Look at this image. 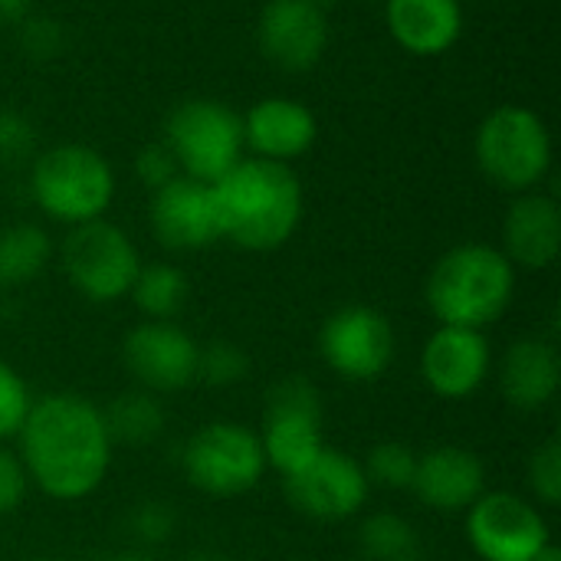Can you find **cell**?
Masks as SVG:
<instances>
[{
    "mask_svg": "<svg viewBox=\"0 0 561 561\" xmlns=\"http://www.w3.org/2000/svg\"><path fill=\"white\" fill-rule=\"evenodd\" d=\"M16 440L26 480L62 503L95 493L112 467V437L102 408L82 394L56 391L33 401Z\"/></svg>",
    "mask_w": 561,
    "mask_h": 561,
    "instance_id": "obj_1",
    "label": "cell"
},
{
    "mask_svg": "<svg viewBox=\"0 0 561 561\" xmlns=\"http://www.w3.org/2000/svg\"><path fill=\"white\" fill-rule=\"evenodd\" d=\"M220 237L240 250L266 253L283 247L302 220L299 178L266 158H243L210 184Z\"/></svg>",
    "mask_w": 561,
    "mask_h": 561,
    "instance_id": "obj_2",
    "label": "cell"
},
{
    "mask_svg": "<svg viewBox=\"0 0 561 561\" xmlns=\"http://www.w3.org/2000/svg\"><path fill=\"white\" fill-rule=\"evenodd\" d=\"M516 293V266L486 243L454 247L427 276V309L440 325L477 329L500 322Z\"/></svg>",
    "mask_w": 561,
    "mask_h": 561,
    "instance_id": "obj_3",
    "label": "cell"
},
{
    "mask_svg": "<svg viewBox=\"0 0 561 561\" xmlns=\"http://www.w3.org/2000/svg\"><path fill=\"white\" fill-rule=\"evenodd\" d=\"M30 191L46 217L79 227L99 220L108 210L115 178L108 161L95 148L59 145L36 158Z\"/></svg>",
    "mask_w": 561,
    "mask_h": 561,
    "instance_id": "obj_4",
    "label": "cell"
},
{
    "mask_svg": "<svg viewBox=\"0 0 561 561\" xmlns=\"http://www.w3.org/2000/svg\"><path fill=\"white\" fill-rule=\"evenodd\" d=\"M477 164L503 191H536L552 168L546 122L523 105L496 108L477 131Z\"/></svg>",
    "mask_w": 561,
    "mask_h": 561,
    "instance_id": "obj_5",
    "label": "cell"
},
{
    "mask_svg": "<svg viewBox=\"0 0 561 561\" xmlns=\"http://www.w3.org/2000/svg\"><path fill=\"white\" fill-rule=\"evenodd\" d=\"M164 145L184 178L214 184L243 161V118L217 99H187L168 115Z\"/></svg>",
    "mask_w": 561,
    "mask_h": 561,
    "instance_id": "obj_6",
    "label": "cell"
},
{
    "mask_svg": "<svg viewBox=\"0 0 561 561\" xmlns=\"http://www.w3.org/2000/svg\"><path fill=\"white\" fill-rule=\"evenodd\" d=\"M181 470L194 490L227 500L250 493L263 480L266 454L256 431L233 421H214L184 444Z\"/></svg>",
    "mask_w": 561,
    "mask_h": 561,
    "instance_id": "obj_7",
    "label": "cell"
},
{
    "mask_svg": "<svg viewBox=\"0 0 561 561\" xmlns=\"http://www.w3.org/2000/svg\"><path fill=\"white\" fill-rule=\"evenodd\" d=\"M322 424V394L309 378L289 375L279 385H273L266 391L263 427L256 434L266 454V467L279 470L283 480L302 470L325 447Z\"/></svg>",
    "mask_w": 561,
    "mask_h": 561,
    "instance_id": "obj_8",
    "label": "cell"
},
{
    "mask_svg": "<svg viewBox=\"0 0 561 561\" xmlns=\"http://www.w3.org/2000/svg\"><path fill=\"white\" fill-rule=\"evenodd\" d=\"M62 270L89 302H115L131 293L141 260L128 233L99 217L72 227L62 243Z\"/></svg>",
    "mask_w": 561,
    "mask_h": 561,
    "instance_id": "obj_9",
    "label": "cell"
},
{
    "mask_svg": "<svg viewBox=\"0 0 561 561\" xmlns=\"http://www.w3.org/2000/svg\"><path fill=\"white\" fill-rule=\"evenodd\" d=\"M467 539L483 561H533L549 546V523L516 493H483L467 510Z\"/></svg>",
    "mask_w": 561,
    "mask_h": 561,
    "instance_id": "obj_10",
    "label": "cell"
},
{
    "mask_svg": "<svg viewBox=\"0 0 561 561\" xmlns=\"http://www.w3.org/2000/svg\"><path fill=\"white\" fill-rule=\"evenodd\" d=\"M368 477L362 463L339 450V447H322L302 470L286 477V496L289 503L322 523H342L352 519L365 503H368Z\"/></svg>",
    "mask_w": 561,
    "mask_h": 561,
    "instance_id": "obj_11",
    "label": "cell"
},
{
    "mask_svg": "<svg viewBox=\"0 0 561 561\" xmlns=\"http://www.w3.org/2000/svg\"><path fill=\"white\" fill-rule=\"evenodd\" d=\"M325 365L348 381H375L394 358V329L371 306H345L319 332Z\"/></svg>",
    "mask_w": 561,
    "mask_h": 561,
    "instance_id": "obj_12",
    "label": "cell"
},
{
    "mask_svg": "<svg viewBox=\"0 0 561 561\" xmlns=\"http://www.w3.org/2000/svg\"><path fill=\"white\" fill-rule=\"evenodd\" d=\"M201 345L174 322H141L122 342L128 375L151 394H174L197 381Z\"/></svg>",
    "mask_w": 561,
    "mask_h": 561,
    "instance_id": "obj_13",
    "label": "cell"
},
{
    "mask_svg": "<svg viewBox=\"0 0 561 561\" xmlns=\"http://www.w3.org/2000/svg\"><path fill=\"white\" fill-rule=\"evenodd\" d=\"M260 49L263 56L286 69H312L329 43V16L322 0H270L260 13Z\"/></svg>",
    "mask_w": 561,
    "mask_h": 561,
    "instance_id": "obj_14",
    "label": "cell"
},
{
    "mask_svg": "<svg viewBox=\"0 0 561 561\" xmlns=\"http://www.w3.org/2000/svg\"><path fill=\"white\" fill-rule=\"evenodd\" d=\"M490 339L477 329L440 325L421 352V378L440 398H470L490 375Z\"/></svg>",
    "mask_w": 561,
    "mask_h": 561,
    "instance_id": "obj_15",
    "label": "cell"
},
{
    "mask_svg": "<svg viewBox=\"0 0 561 561\" xmlns=\"http://www.w3.org/2000/svg\"><path fill=\"white\" fill-rule=\"evenodd\" d=\"M151 230L161 247L174 253L204 250L220 240L210 184L194 178H174L151 197Z\"/></svg>",
    "mask_w": 561,
    "mask_h": 561,
    "instance_id": "obj_16",
    "label": "cell"
},
{
    "mask_svg": "<svg viewBox=\"0 0 561 561\" xmlns=\"http://www.w3.org/2000/svg\"><path fill=\"white\" fill-rule=\"evenodd\" d=\"M411 493L437 513H467L486 493V467L467 447H434L417 454Z\"/></svg>",
    "mask_w": 561,
    "mask_h": 561,
    "instance_id": "obj_17",
    "label": "cell"
},
{
    "mask_svg": "<svg viewBox=\"0 0 561 561\" xmlns=\"http://www.w3.org/2000/svg\"><path fill=\"white\" fill-rule=\"evenodd\" d=\"M561 207L556 197L526 191L516 197L503 220V253L513 266L546 270L559 260Z\"/></svg>",
    "mask_w": 561,
    "mask_h": 561,
    "instance_id": "obj_18",
    "label": "cell"
},
{
    "mask_svg": "<svg viewBox=\"0 0 561 561\" xmlns=\"http://www.w3.org/2000/svg\"><path fill=\"white\" fill-rule=\"evenodd\" d=\"M243 141L266 161H293L316 141V118L296 99H263L243 118Z\"/></svg>",
    "mask_w": 561,
    "mask_h": 561,
    "instance_id": "obj_19",
    "label": "cell"
},
{
    "mask_svg": "<svg viewBox=\"0 0 561 561\" xmlns=\"http://www.w3.org/2000/svg\"><path fill=\"white\" fill-rule=\"evenodd\" d=\"M561 388L559 348L546 339H519L500 362V391L516 411H542Z\"/></svg>",
    "mask_w": 561,
    "mask_h": 561,
    "instance_id": "obj_20",
    "label": "cell"
},
{
    "mask_svg": "<svg viewBox=\"0 0 561 561\" xmlns=\"http://www.w3.org/2000/svg\"><path fill=\"white\" fill-rule=\"evenodd\" d=\"M388 26L398 46L414 56L450 49L463 30L460 0H388Z\"/></svg>",
    "mask_w": 561,
    "mask_h": 561,
    "instance_id": "obj_21",
    "label": "cell"
},
{
    "mask_svg": "<svg viewBox=\"0 0 561 561\" xmlns=\"http://www.w3.org/2000/svg\"><path fill=\"white\" fill-rule=\"evenodd\" d=\"M102 421H105L112 444L145 447L161 437V431L168 424V411L158 401V394L138 388V391H125V394L112 398L108 408L102 411Z\"/></svg>",
    "mask_w": 561,
    "mask_h": 561,
    "instance_id": "obj_22",
    "label": "cell"
},
{
    "mask_svg": "<svg viewBox=\"0 0 561 561\" xmlns=\"http://www.w3.org/2000/svg\"><path fill=\"white\" fill-rule=\"evenodd\" d=\"M53 243L36 224H16L0 233V286H26L49 263Z\"/></svg>",
    "mask_w": 561,
    "mask_h": 561,
    "instance_id": "obj_23",
    "label": "cell"
},
{
    "mask_svg": "<svg viewBox=\"0 0 561 561\" xmlns=\"http://www.w3.org/2000/svg\"><path fill=\"white\" fill-rule=\"evenodd\" d=\"M187 276L171 263L141 266L131 283V302L154 322H171L187 302Z\"/></svg>",
    "mask_w": 561,
    "mask_h": 561,
    "instance_id": "obj_24",
    "label": "cell"
},
{
    "mask_svg": "<svg viewBox=\"0 0 561 561\" xmlns=\"http://www.w3.org/2000/svg\"><path fill=\"white\" fill-rule=\"evenodd\" d=\"M358 549L368 561H421V536L408 519L375 513L358 529Z\"/></svg>",
    "mask_w": 561,
    "mask_h": 561,
    "instance_id": "obj_25",
    "label": "cell"
},
{
    "mask_svg": "<svg viewBox=\"0 0 561 561\" xmlns=\"http://www.w3.org/2000/svg\"><path fill=\"white\" fill-rule=\"evenodd\" d=\"M362 470L368 477V486L411 490L414 470H417V454L408 444H378V447H371Z\"/></svg>",
    "mask_w": 561,
    "mask_h": 561,
    "instance_id": "obj_26",
    "label": "cell"
},
{
    "mask_svg": "<svg viewBox=\"0 0 561 561\" xmlns=\"http://www.w3.org/2000/svg\"><path fill=\"white\" fill-rule=\"evenodd\" d=\"M250 371V358L233 342H210L197 352V381L210 388H230L243 381Z\"/></svg>",
    "mask_w": 561,
    "mask_h": 561,
    "instance_id": "obj_27",
    "label": "cell"
},
{
    "mask_svg": "<svg viewBox=\"0 0 561 561\" xmlns=\"http://www.w3.org/2000/svg\"><path fill=\"white\" fill-rule=\"evenodd\" d=\"M526 480H529V490H533L546 506H559L561 503V440L559 437L546 440V444L529 457Z\"/></svg>",
    "mask_w": 561,
    "mask_h": 561,
    "instance_id": "obj_28",
    "label": "cell"
},
{
    "mask_svg": "<svg viewBox=\"0 0 561 561\" xmlns=\"http://www.w3.org/2000/svg\"><path fill=\"white\" fill-rule=\"evenodd\" d=\"M30 404H33V398L26 391V381L16 375V368H10L0 358V444L20 434Z\"/></svg>",
    "mask_w": 561,
    "mask_h": 561,
    "instance_id": "obj_29",
    "label": "cell"
},
{
    "mask_svg": "<svg viewBox=\"0 0 561 561\" xmlns=\"http://www.w3.org/2000/svg\"><path fill=\"white\" fill-rule=\"evenodd\" d=\"M36 148V128L26 115L0 108V168L23 164Z\"/></svg>",
    "mask_w": 561,
    "mask_h": 561,
    "instance_id": "obj_30",
    "label": "cell"
},
{
    "mask_svg": "<svg viewBox=\"0 0 561 561\" xmlns=\"http://www.w3.org/2000/svg\"><path fill=\"white\" fill-rule=\"evenodd\" d=\"M62 46H66V33H62V26H59L56 20H49V16H33V20H26L23 30H20V49H23L30 59H36V62L56 59V56L62 53Z\"/></svg>",
    "mask_w": 561,
    "mask_h": 561,
    "instance_id": "obj_31",
    "label": "cell"
},
{
    "mask_svg": "<svg viewBox=\"0 0 561 561\" xmlns=\"http://www.w3.org/2000/svg\"><path fill=\"white\" fill-rule=\"evenodd\" d=\"M128 529L141 546H158V542L171 539V533H174V510L168 503H141V506H135Z\"/></svg>",
    "mask_w": 561,
    "mask_h": 561,
    "instance_id": "obj_32",
    "label": "cell"
},
{
    "mask_svg": "<svg viewBox=\"0 0 561 561\" xmlns=\"http://www.w3.org/2000/svg\"><path fill=\"white\" fill-rule=\"evenodd\" d=\"M135 174L145 187L158 191L164 187L168 181L181 178V168H178V158L171 154V148L164 141H154V145H145L135 158Z\"/></svg>",
    "mask_w": 561,
    "mask_h": 561,
    "instance_id": "obj_33",
    "label": "cell"
},
{
    "mask_svg": "<svg viewBox=\"0 0 561 561\" xmlns=\"http://www.w3.org/2000/svg\"><path fill=\"white\" fill-rule=\"evenodd\" d=\"M26 486H30V480H26V470H23L20 457L0 444V516L13 513L23 503Z\"/></svg>",
    "mask_w": 561,
    "mask_h": 561,
    "instance_id": "obj_34",
    "label": "cell"
},
{
    "mask_svg": "<svg viewBox=\"0 0 561 561\" xmlns=\"http://www.w3.org/2000/svg\"><path fill=\"white\" fill-rule=\"evenodd\" d=\"M26 7H30V0H0V26L23 20Z\"/></svg>",
    "mask_w": 561,
    "mask_h": 561,
    "instance_id": "obj_35",
    "label": "cell"
},
{
    "mask_svg": "<svg viewBox=\"0 0 561 561\" xmlns=\"http://www.w3.org/2000/svg\"><path fill=\"white\" fill-rule=\"evenodd\" d=\"M533 561H561V549L549 542V546H546V549H542V552H539Z\"/></svg>",
    "mask_w": 561,
    "mask_h": 561,
    "instance_id": "obj_36",
    "label": "cell"
},
{
    "mask_svg": "<svg viewBox=\"0 0 561 561\" xmlns=\"http://www.w3.org/2000/svg\"><path fill=\"white\" fill-rule=\"evenodd\" d=\"M112 561H154L151 556H141V552H125V556H115Z\"/></svg>",
    "mask_w": 561,
    "mask_h": 561,
    "instance_id": "obj_37",
    "label": "cell"
},
{
    "mask_svg": "<svg viewBox=\"0 0 561 561\" xmlns=\"http://www.w3.org/2000/svg\"><path fill=\"white\" fill-rule=\"evenodd\" d=\"M187 561H227V559H220V556H214V552H197V556H191Z\"/></svg>",
    "mask_w": 561,
    "mask_h": 561,
    "instance_id": "obj_38",
    "label": "cell"
},
{
    "mask_svg": "<svg viewBox=\"0 0 561 561\" xmlns=\"http://www.w3.org/2000/svg\"><path fill=\"white\" fill-rule=\"evenodd\" d=\"M33 561H56V559H33Z\"/></svg>",
    "mask_w": 561,
    "mask_h": 561,
    "instance_id": "obj_39",
    "label": "cell"
},
{
    "mask_svg": "<svg viewBox=\"0 0 561 561\" xmlns=\"http://www.w3.org/2000/svg\"><path fill=\"white\" fill-rule=\"evenodd\" d=\"M460 3H463V0H460Z\"/></svg>",
    "mask_w": 561,
    "mask_h": 561,
    "instance_id": "obj_40",
    "label": "cell"
}]
</instances>
